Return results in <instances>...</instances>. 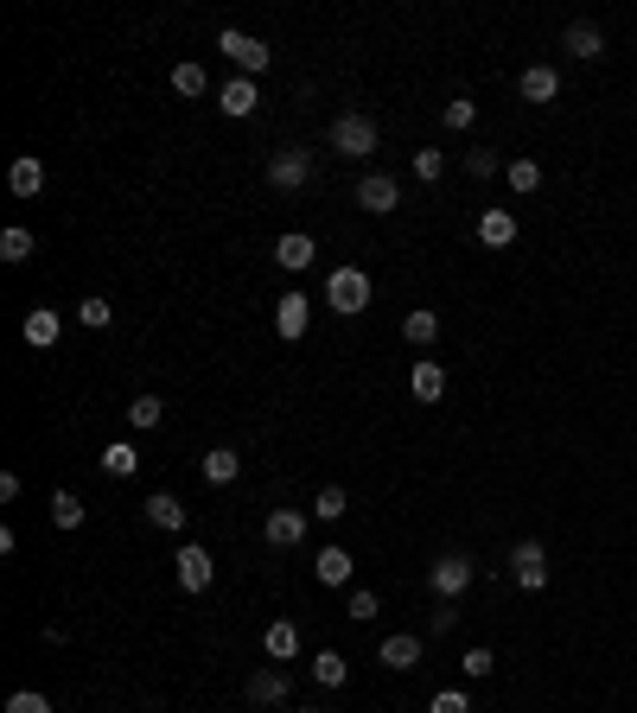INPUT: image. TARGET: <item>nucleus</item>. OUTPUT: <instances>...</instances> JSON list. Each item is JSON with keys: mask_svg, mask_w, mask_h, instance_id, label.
Masks as SVG:
<instances>
[{"mask_svg": "<svg viewBox=\"0 0 637 713\" xmlns=\"http://www.w3.org/2000/svg\"><path fill=\"white\" fill-rule=\"evenodd\" d=\"M7 713H51V701L39 688H20V694H7Z\"/></svg>", "mask_w": 637, "mask_h": 713, "instance_id": "39", "label": "nucleus"}, {"mask_svg": "<svg viewBox=\"0 0 637 713\" xmlns=\"http://www.w3.org/2000/svg\"><path fill=\"white\" fill-rule=\"evenodd\" d=\"M306 179H313V153H300V147L268 153V185H274V191H300Z\"/></svg>", "mask_w": 637, "mask_h": 713, "instance_id": "6", "label": "nucleus"}, {"mask_svg": "<svg viewBox=\"0 0 637 713\" xmlns=\"http://www.w3.org/2000/svg\"><path fill=\"white\" fill-rule=\"evenodd\" d=\"M20 332H26V344H32V351H51V344H58V332H64V319H58L51 306H32Z\"/></svg>", "mask_w": 637, "mask_h": 713, "instance_id": "18", "label": "nucleus"}, {"mask_svg": "<svg viewBox=\"0 0 637 713\" xmlns=\"http://www.w3.org/2000/svg\"><path fill=\"white\" fill-rule=\"evenodd\" d=\"M631 109H637V96H631Z\"/></svg>", "mask_w": 637, "mask_h": 713, "instance_id": "44", "label": "nucleus"}, {"mask_svg": "<svg viewBox=\"0 0 637 713\" xmlns=\"http://www.w3.org/2000/svg\"><path fill=\"white\" fill-rule=\"evenodd\" d=\"M262 650L274 656V663H294V656H300V624L294 618H274L268 631H262Z\"/></svg>", "mask_w": 637, "mask_h": 713, "instance_id": "16", "label": "nucleus"}, {"mask_svg": "<svg viewBox=\"0 0 637 713\" xmlns=\"http://www.w3.org/2000/svg\"><path fill=\"white\" fill-rule=\"evenodd\" d=\"M102 472H109V478H134V472H141V452H134L128 440H109V446H102Z\"/></svg>", "mask_w": 637, "mask_h": 713, "instance_id": "26", "label": "nucleus"}, {"mask_svg": "<svg viewBox=\"0 0 637 713\" xmlns=\"http://www.w3.org/2000/svg\"><path fill=\"white\" fill-rule=\"evenodd\" d=\"M332 147L344 153V160H370V153H376V121L370 115H338L332 121Z\"/></svg>", "mask_w": 637, "mask_h": 713, "instance_id": "4", "label": "nucleus"}, {"mask_svg": "<svg viewBox=\"0 0 637 713\" xmlns=\"http://www.w3.org/2000/svg\"><path fill=\"white\" fill-rule=\"evenodd\" d=\"M7 191H13V198H39V191H45V160H39V153H20V160L7 166Z\"/></svg>", "mask_w": 637, "mask_h": 713, "instance_id": "13", "label": "nucleus"}, {"mask_svg": "<svg viewBox=\"0 0 637 713\" xmlns=\"http://www.w3.org/2000/svg\"><path fill=\"white\" fill-rule=\"evenodd\" d=\"M466 172H472V179H491V172H497V153H491V147H472V153H466Z\"/></svg>", "mask_w": 637, "mask_h": 713, "instance_id": "41", "label": "nucleus"}, {"mask_svg": "<svg viewBox=\"0 0 637 713\" xmlns=\"http://www.w3.org/2000/svg\"><path fill=\"white\" fill-rule=\"evenodd\" d=\"M109 319H115V306H109V300H96V293H90V300L77 306V325H83V332H102V325H109Z\"/></svg>", "mask_w": 637, "mask_h": 713, "instance_id": "32", "label": "nucleus"}, {"mask_svg": "<svg viewBox=\"0 0 637 713\" xmlns=\"http://www.w3.org/2000/svg\"><path fill=\"white\" fill-rule=\"evenodd\" d=\"M472 121H478V102H472V96H453V102H446V128H453V134H466Z\"/></svg>", "mask_w": 637, "mask_h": 713, "instance_id": "36", "label": "nucleus"}, {"mask_svg": "<svg viewBox=\"0 0 637 713\" xmlns=\"http://www.w3.org/2000/svg\"><path fill=\"white\" fill-rule=\"evenodd\" d=\"M313 682H319V688H344V682H351V663H344L338 650H319V656H313Z\"/></svg>", "mask_w": 637, "mask_h": 713, "instance_id": "27", "label": "nucleus"}, {"mask_svg": "<svg viewBox=\"0 0 637 713\" xmlns=\"http://www.w3.org/2000/svg\"><path fill=\"white\" fill-rule=\"evenodd\" d=\"M561 51L567 58H580V64H593V58H606V32H599L593 20H574L561 32Z\"/></svg>", "mask_w": 637, "mask_h": 713, "instance_id": "11", "label": "nucleus"}, {"mask_svg": "<svg viewBox=\"0 0 637 713\" xmlns=\"http://www.w3.org/2000/svg\"><path fill=\"white\" fill-rule=\"evenodd\" d=\"M376 663H389V669H421V637L415 631H395L376 643Z\"/></svg>", "mask_w": 637, "mask_h": 713, "instance_id": "15", "label": "nucleus"}, {"mask_svg": "<svg viewBox=\"0 0 637 713\" xmlns=\"http://www.w3.org/2000/svg\"><path fill=\"white\" fill-rule=\"evenodd\" d=\"M172 573H179V586H185V593H211L217 561H211V554H204L198 542H185L179 554H172Z\"/></svg>", "mask_w": 637, "mask_h": 713, "instance_id": "5", "label": "nucleus"}, {"mask_svg": "<svg viewBox=\"0 0 637 713\" xmlns=\"http://www.w3.org/2000/svg\"><path fill=\"white\" fill-rule=\"evenodd\" d=\"M478 242H485V249H510L516 242V217L504 211V204H491V211L478 217Z\"/></svg>", "mask_w": 637, "mask_h": 713, "instance_id": "20", "label": "nucleus"}, {"mask_svg": "<svg viewBox=\"0 0 637 713\" xmlns=\"http://www.w3.org/2000/svg\"><path fill=\"white\" fill-rule=\"evenodd\" d=\"M402 338H408V344H421V351H427V344L440 338V312H434V306H415V312H408V319H402Z\"/></svg>", "mask_w": 637, "mask_h": 713, "instance_id": "24", "label": "nucleus"}, {"mask_svg": "<svg viewBox=\"0 0 637 713\" xmlns=\"http://www.w3.org/2000/svg\"><path fill=\"white\" fill-rule=\"evenodd\" d=\"M243 694H249V707H287V701H294V688H287L281 669H255L243 682Z\"/></svg>", "mask_w": 637, "mask_h": 713, "instance_id": "10", "label": "nucleus"}, {"mask_svg": "<svg viewBox=\"0 0 637 713\" xmlns=\"http://www.w3.org/2000/svg\"><path fill=\"white\" fill-rule=\"evenodd\" d=\"M440 172H446V153H440V147H415V179H421V185H434Z\"/></svg>", "mask_w": 637, "mask_h": 713, "instance_id": "35", "label": "nucleus"}, {"mask_svg": "<svg viewBox=\"0 0 637 713\" xmlns=\"http://www.w3.org/2000/svg\"><path fill=\"white\" fill-rule=\"evenodd\" d=\"M160 414H166V402H160V395H134V402H128V427H160Z\"/></svg>", "mask_w": 637, "mask_h": 713, "instance_id": "30", "label": "nucleus"}, {"mask_svg": "<svg viewBox=\"0 0 637 713\" xmlns=\"http://www.w3.org/2000/svg\"><path fill=\"white\" fill-rule=\"evenodd\" d=\"M262 535H268V548H300L306 542V516L300 510H268Z\"/></svg>", "mask_w": 637, "mask_h": 713, "instance_id": "14", "label": "nucleus"}, {"mask_svg": "<svg viewBox=\"0 0 637 713\" xmlns=\"http://www.w3.org/2000/svg\"><path fill=\"white\" fill-rule=\"evenodd\" d=\"M306 325H313V300H306V293H281V300H274V332L287 344H300Z\"/></svg>", "mask_w": 637, "mask_h": 713, "instance_id": "9", "label": "nucleus"}, {"mask_svg": "<svg viewBox=\"0 0 637 713\" xmlns=\"http://www.w3.org/2000/svg\"><path fill=\"white\" fill-rule=\"evenodd\" d=\"M408 389H415V402H440V395H446V370H440L434 357H421L415 376H408Z\"/></svg>", "mask_w": 637, "mask_h": 713, "instance_id": "22", "label": "nucleus"}, {"mask_svg": "<svg viewBox=\"0 0 637 713\" xmlns=\"http://www.w3.org/2000/svg\"><path fill=\"white\" fill-rule=\"evenodd\" d=\"M32 249H39V242H32V230H20V223H13V230H0V262H32Z\"/></svg>", "mask_w": 637, "mask_h": 713, "instance_id": "28", "label": "nucleus"}, {"mask_svg": "<svg viewBox=\"0 0 637 713\" xmlns=\"http://www.w3.org/2000/svg\"><path fill=\"white\" fill-rule=\"evenodd\" d=\"M351 554H344V548H319V561H313V573H319V586H344V580H351Z\"/></svg>", "mask_w": 637, "mask_h": 713, "instance_id": "25", "label": "nucleus"}, {"mask_svg": "<svg viewBox=\"0 0 637 713\" xmlns=\"http://www.w3.org/2000/svg\"><path fill=\"white\" fill-rule=\"evenodd\" d=\"M141 510H147V523H153V529H185V503L172 497V491H153Z\"/></svg>", "mask_w": 637, "mask_h": 713, "instance_id": "21", "label": "nucleus"}, {"mask_svg": "<svg viewBox=\"0 0 637 713\" xmlns=\"http://www.w3.org/2000/svg\"><path fill=\"white\" fill-rule=\"evenodd\" d=\"M172 90H179V96H204V90H211L204 64H172Z\"/></svg>", "mask_w": 637, "mask_h": 713, "instance_id": "31", "label": "nucleus"}, {"mask_svg": "<svg viewBox=\"0 0 637 713\" xmlns=\"http://www.w3.org/2000/svg\"><path fill=\"white\" fill-rule=\"evenodd\" d=\"M236 472H243V452H236V446H211V452H204V478H211V484H236Z\"/></svg>", "mask_w": 637, "mask_h": 713, "instance_id": "23", "label": "nucleus"}, {"mask_svg": "<svg viewBox=\"0 0 637 713\" xmlns=\"http://www.w3.org/2000/svg\"><path fill=\"white\" fill-rule=\"evenodd\" d=\"M516 90H523V102H542V109H548V102L561 96V71H555V64H529V71L516 77Z\"/></svg>", "mask_w": 637, "mask_h": 713, "instance_id": "12", "label": "nucleus"}, {"mask_svg": "<svg viewBox=\"0 0 637 713\" xmlns=\"http://www.w3.org/2000/svg\"><path fill=\"white\" fill-rule=\"evenodd\" d=\"M325 300H332L344 319H357V312L370 306V274H364V268H332V281H325Z\"/></svg>", "mask_w": 637, "mask_h": 713, "instance_id": "3", "label": "nucleus"}, {"mask_svg": "<svg viewBox=\"0 0 637 713\" xmlns=\"http://www.w3.org/2000/svg\"><path fill=\"white\" fill-rule=\"evenodd\" d=\"M459 669H466V675H472V682H485V675L497 669V656L485 650V643H472V650H466V656H459Z\"/></svg>", "mask_w": 637, "mask_h": 713, "instance_id": "37", "label": "nucleus"}, {"mask_svg": "<svg viewBox=\"0 0 637 713\" xmlns=\"http://www.w3.org/2000/svg\"><path fill=\"white\" fill-rule=\"evenodd\" d=\"M510 573H516L523 593H542V586H548V548L542 542H516L510 548Z\"/></svg>", "mask_w": 637, "mask_h": 713, "instance_id": "7", "label": "nucleus"}, {"mask_svg": "<svg viewBox=\"0 0 637 713\" xmlns=\"http://www.w3.org/2000/svg\"><path fill=\"white\" fill-rule=\"evenodd\" d=\"M453 624H459V612H453V605H446V599H440V612H434V618H427V631H434V637H446V631H453Z\"/></svg>", "mask_w": 637, "mask_h": 713, "instance_id": "42", "label": "nucleus"}, {"mask_svg": "<svg viewBox=\"0 0 637 713\" xmlns=\"http://www.w3.org/2000/svg\"><path fill=\"white\" fill-rule=\"evenodd\" d=\"M504 179H510V191H536V185H542V166H536V160H510Z\"/></svg>", "mask_w": 637, "mask_h": 713, "instance_id": "34", "label": "nucleus"}, {"mask_svg": "<svg viewBox=\"0 0 637 713\" xmlns=\"http://www.w3.org/2000/svg\"><path fill=\"white\" fill-rule=\"evenodd\" d=\"M294 713H325V707H294Z\"/></svg>", "mask_w": 637, "mask_h": 713, "instance_id": "43", "label": "nucleus"}, {"mask_svg": "<svg viewBox=\"0 0 637 713\" xmlns=\"http://www.w3.org/2000/svg\"><path fill=\"white\" fill-rule=\"evenodd\" d=\"M217 109H223V115H236V121H249L255 109H262V96H255V83H249V77H236V83H223V90H217Z\"/></svg>", "mask_w": 637, "mask_h": 713, "instance_id": "19", "label": "nucleus"}, {"mask_svg": "<svg viewBox=\"0 0 637 713\" xmlns=\"http://www.w3.org/2000/svg\"><path fill=\"white\" fill-rule=\"evenodd\" d=\"M217 51H223V58H230L236 71L249 77V83H255V77H262L268 64H274V51H268L262 39H249V32H236V26H223V32H217Z\"/></svg>", "mask_w": 637, "mask_h": 713, "instance_id": "1", "label": "nucleus"}, {"mask_svg": "<svg viewBox=\"0 0 637 713\" xmlns=\"http://www.w3.org/2000/svg\"><path fill=\"white\" fill-rule=\"evenodd\" d=\"M427 713H472V701H466V688H440L434 701H427Z\"/></svg>", "mask_w": 637, "mask_h": 713, "instance_id": "38", "label": "nucleus"}, {"mask_svg": "<svg viewBox=\"0 0 637 713\" xmlns=\"http://www.w3.org/2000/svg\"><path fill=\"white\" fill-rule=\"evenodd\" d=\"M351 198H357V204H364V211H370V217H389V211H395V204H402V185H395V179H389V172H364V179H357V191H351Z\"/></svg>", "mask_w": 637, "mask_h": 713, "instance_id": "8", "label": "nucleus"}, {"mask_svg": "<svg viewBox=\"0 0 637 713\" xmlns=\"http://www.w3.org/2000/svg\"><path fill=\"white\" fill-rule=\"evenodd\" d=\"M51 523H58V529H83V497L77 491H51Z\"/></svg>", "mask_w": 637, "mask_h": 713, "instance_id": "29", "label": "nucleus"}, {"mask_svg": "<svg viewBox=\"0 0 637 713\" xmlns=\"http://www.w3.org/2000/svg\"><path fill=\"white\" fill-rule=\"evenodd\" d=\"M344 510H351V503H344V491H338V484H325V491L313 497V516H319V523H338Z\"/></svg>", "mask_w": 637, "mask_h": 713, "instance_id": "33", "label": "nucleus"}, {"mask_svg": "<svg viewBox=\"0 0 637 713\" xmlns=\"http://www.w3.org/2000/svg\"><path fill=\"white\" fill-rule=\"evenodd\" d=\"M313 255H319V249H313V236H306V230H287L281 242H274V262H281L287 274H300V268H313Z\"/></svg>", "mask_w": 637, "mask_h": 713, "instance_id": "17", "label": "nucleus"}, {"mask_svg": "<svg viewBox=\"0 0 637 713\" xmlns=\"http://www.w3.org/2000/svg\"><path fill=\"white\" fill-rule=\"evenodd\" d=\"M478 580V561L472 554H440L434 567H427V586H434V599H446V605H459V593Z\"/></svg>", "mask_w": 637, "mask_h": 713, "instance_id": "2", "label": "nucleus"}, {"mask_svg": "<svg viewBox=\"0 0 637 713\" xmlns=\"http://www.w3.org/2000/svg\"><path fill=\"white\" fill-rule=\"evenodd\" d=\"M344 612H351L357 624H370L376 612H383V605H376V593H370V586H357V593H351V605H344Z\"/></svg>", "mask_w": 637, "mask_h": 713, "instance_id": "40", "label": "nucleus"}]
</instances>
